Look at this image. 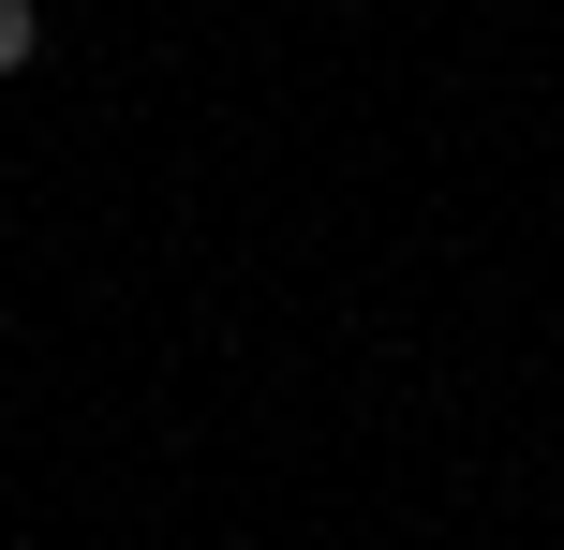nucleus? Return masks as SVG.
Here are the masks:
<instances>
[{
    "label": "nucleus",
    "instance_id": "nucleus-1",
    "mask_svg": "<svg viewBox=\"0 0 564 550\" xmlns=\"http://www.w3.org/2000/svg\"><path fill=\"white\" fill-rule=\"evenodd\" d=\"M15 60H30V0H0V75H15Z\"/></svg>",
    "mask_w": 564,
    "mask_h": 550
}]
</instances>
